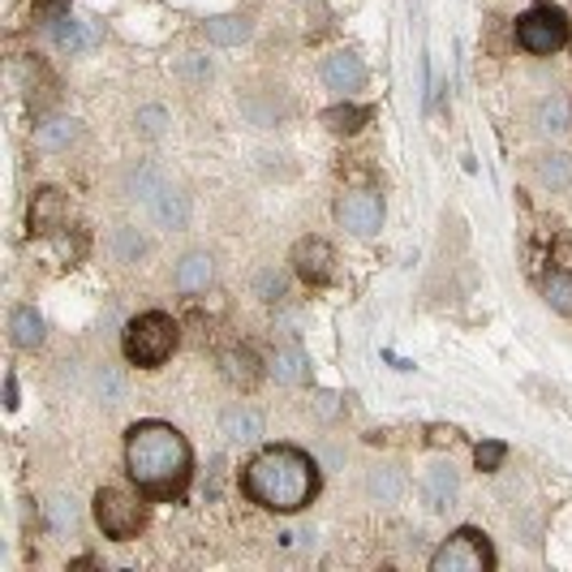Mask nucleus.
Listing matches in <instances>:
<instances>
[{
  "label": "nucleus",
  "mask_w": 572,
  "mask_h": 572,
  "mask_svg": "<svg viewBox=\"0 0 572 572\" xmlns=\"http://www.w3.org/2000/svg\"><path fill=\"white\" fill-rule=\"evenodd\" d=\"M366 487H370V496H374L379 503H396L401 500V487H405V482H401V474H396V469H374Z\"/></svg>",
  "instance_id": "25"
},
{
  "label": "nucleus",
  "mask_w": 572,
  "mask_h": 572,
  "mask_svg": "<svg viewBox=\"0 0 572 572\" xmlns=\"http://www.w3.org/2000/svg\"><path fill=\"white\" fill-rule=\"evenodd\" d=\"M366 121H370V108H358V104H336L323 112V126L332 134H358Z\"/></svg>",
  "instance_id": "22"
},
{
  "label": "nucleus",
  "mask_w": 572,
  "mask_h": 572,
  "mask_svg": "<svg viewBox=\"0 0 572 572\" xmlns=\"http://www.w3.org/2000/svg\"><path fill=\"white\" fill-rule=\"evenodd\" d=\"M272 374H276L281 383H306V379H310V358H306L297 345L276 349V354H272Z\"/></svg>",
  "instance_id": "21"
},
{
  "label": "nucleus",
  "mask_w": 572,
  "mask_h": 572,
  "mask_svg": "<svg viewBox=\"0 0 572 572\" xmlns=\"http://www.w3.org/2000/svg\"><path fill=\"white\" fill-rule=\"evenodd\" d=\"M496 569V551L487 543L482 529H456L434 556H430V572H491Z\"/></svg>",
  "instance_id": "6"
},
{
  "label": "nucleus",
  "mask_w": 572,
  "mask_h": 572,
  "mask_svg": "<svg viewBox=\"0 0 572 572\" xmlns=\"http://www.w3.org/2000/svg\"><path fill=\"white\" fill-rule=\"evenodd\" d=\"M164 186H168V177H164L155 164H139V168H130V177H126V194L139 199V203H151Z\"/></svg>",
  "instance_id": "20"
},
{
  "label": "nucleus",
  "mask_w": 572,
  "mask_h": 572,
  "mask_svg": "<svg viewBox=\"0 0 572 572\" xmlns=\"http://www.w3.org/2000/svg\"><path fill=\"white\" fill-rule=\"evenodd\" d=\"M219 374L233 383V388H254L259 383V358L250 349H224L219 354Z\"/></svg>",
  "instance_id": "16"
},
{
  "label": "nucleus",
  "mask_w": 572,
  "mask_h": 572,
  "mask_svg": "<svg viewBox=\"0 0 572 572\" xmlns=\"http://www.w3.org/2000/svg\"><path fill=\"white\" fill-rule=\"evenodd\" d=\"M516 44L529 57H556L569 44V17L556 4H534L529 13L516 17Z\"/></svg>",
  "instance_id": "5"
},
{
  "label": "nucleus",
  "mask_w": 572,
  "mask_h": 572,
  "mask_svg": "<svg viewBox=\"0 0 572 572\" xmlns=\"http://www.w3.org/2000/svg\"><path fill=\"white\" fill-rule=\"evenodd\" d=\"M181 70L190 73V78H207V73H212V61H203V57H186Z\"/></svg>",
  "instance_id": "33"
},
{
  "label": "nucleus",
  "mask_w": 572,
  "mask_h": 572,
  "mask_svg": "<svg viewBox=\"0 0 572 572\" xmlns=\"http://www.w3.org/2000/svg\"><path fill=\"white\" fill-rule=\"evenodd\" d=\"M112 250H117L126 263H134V259L146 250V241L139 237V228H130V224H126V228H117V233H112Z\"/></svg>",
  "instance_id": "27"
},
{
  "label": "nucleus",
  "mask_w": 572,
  "mask_h": 572,
  "mask_svg": "<svg viewBox=\"0 0 572 572\" xmlns=\"http://www.w3.org/2000/svg\"><path fill=\"white\" fill-rule=\"evenodd\" d=\"M219 430H224L228 443H259L263 439V414L250 409V405H233V409H224Z\"/></svg>",
  "instance_id": "12"
},
{
  "label": "nucleus",
  "mask_w": 572,
  "mask_h": 572,
  "mask_svg": "<svg viewBox=\"0 0 572 572\" xmlns=\"http://www.w3.org/2000/svg\"><path fill=\"white\" fill-rule=\"evenodd\" d=\"M9 336H13L17 349H39L44 345V319H39V310L35 306H17L9 314Z\"/></svg>",
  "instance_id": "15"
},
{
  "label": "nucleus",
  "mask_w": 572,
  "mask_h": 572,
  "mask_svg": "<svg viewBox=\"0 0 572 572\" xmlns=\"http://www.w3.org/2000/svg\"><path fill=\"white\" fill-rule=\"evenodd\" d=\"M177 345H181V327H177V319L164 314V310H146L139 319H130L126 332H121V354H126L130 366H139V370L164 366V361L177 354Z\"/></svg>",
  "instance_id": "3"
},
{
  "label": "nucleus",
  "mask_w": 572,
  "mask_h": 572,
  "mask_svg": "<svg viewBox=\"0 0 572 572\" xmlns=\"http://www.w3.org/2000/svg\"><path fill=\"white\" fill-rule=\"evenodd\" d=\"M35 13L44 17V26H52L57 17H65V13H70V0H35Z\"/></svg>",
  "instance_id": "32"
},
{
  "label": "nucleus",
  "mask_w": 572,
  "mask_h": 572,
  "mask_svg": "<svg viewBox=\"0 0 572 572\" xmlns=\"http://www.w3.org/2000/svg\"><path fill=\"white\" fill-rule=\"evenodd\" d=\"M323 82H327V91H336V95H354L366 86V65H361L358 52H332L327 61H323Z\"/></svg>",
  "instance_id": "10"
},
{
  "label": "nucleus",
  "mask_w": 572,
  "mask_h": 572,
  "mask_svg": "<svg viewBox=\"0 0 572 572\" xmlns=\"http://www.w3.org/2000/svg\"><path fill=\"white\" fill-rule=\"evenodd\" d=\"M246 496L272 512H301L319 496V465L297 448H267L241 474Z\"/></svg>",
  "instance_id": "2"
},
{
  "label": "nucleus",
  "mask_w": 572,
  "mask_h": 572,
  "mask_svg": "<svg viewBox=\"0 0 572 572\" xmlns=\"http://www.w3.org/2000/svg\"><path fill=\"white\" fill-rule=\"evenodd\" d=\"M259 297H263V301H281V297H285V276H281V272H263V276H259Z\"/></svg>",
  "instance_id": "31"
},
{
  "label": "nucleus",
  "mask_w": 572,
  "mask_h": 572,
  "mask_svg": "<svg viewBox=\"0 0 572 572\" xmlns=\"http://www.w3.org/2000/svg\"><path fill=\"white\" fill-rule=\"evenodd\" d=\"M250 17L246 13H224V17H207V39H212L215 48H237V44H246L250 39Z\"/></svg>",
  "instance_id": "17"
},
{
  "label": "nucleus",
  "mask_w": 572,
  "mask_h": 572,
  "mask_svg": "<svg viewBox=\"0 0 572 572\" xmlns=\"http://www.w3.org/2000/svg\"><path fill=\"white\" fill-rule=\"evenodd\" d=\"M215 281V263L207 250H190V254H181V263H177V272H172V285L177 293H186V297H199V293H207Z\"/></svg>",
  "instance_id": "11"
},
{
  "label": "nucleus",
  "mask_w": 572,
  "mask_h": 572,
  "mask_svg": "<svg viewBox=\"0 0 572 572\" xmlns=\"http://www.w3.org/2000/svg\"><path fill=\"white\" fill-rule=\"evenodd\" d=\"M146 207H151V215H155L164 228H186V224H190V199H186L177 186H164Z\"/></svg>",
  "instance_id": "14"
},
{
  "label": "nucleus",
  "mask_w": 572,
  "mask_h": 572,
  "mask_svg": "<svg viewBox=\"0 0 572 572\" xmlns=\"http://www.w3.org/2000/svg\"><path fill=\"white\" fill-rule=\"evenodd\" d=\"M70 224V194L65 190H39L35 203H31V233L48 237V233H61Z\"/></svg>",
  "instance_id": "9"
},
{
  "label": "nucleus",
  "mask_w": 572,
  "mask_h": 572,
  "mask_svg": "<svg viewBox=\"0 0 572 572\" xmlns=\"http://www.w3.org/2000/svg\"><path fill=\"white\" fill-rule=\"evenodd\" d=\"M78 134H82V126L73 117H57V121H44L35 130V143L44 146V151H70L78 143Z\"/></svg>",
  "instance_id": "19"
},
{
  "label": "nucleus",
  "mask_w": 572,
  "mask_h": 572,
  "mask_svg": "<svg viewBox=\"0 0 572 572\" xmlns=\"http://www.w3.org/2000/svg\"><path fill=\"white\" fill-rule=\"evenodd\" d=\"M126 469L146 500L177 503L190 491L194 452L186 434L168 422H139L126 434Z\"/></svg>",
  "instance_id": "1"
},
{
  "label": "nucleus",
  "mask_w": 572,
  "mask_h": 572,
  "mask_svg": "<svg viewBox=\"0 0 572 572\" xmlns=\"http://www.w3.org/2000/svg\"><path fill=\"white\" fill-rule=\"evenodd\" d=\"M534 172H538L543 186L564 190V186L572 181V159L569 155H560V151H556V155H538V159H534Z\"/></svg>",
  "instance_id": "23"
},
{
  "label": "nucleus",
  "mask_w": 572,
  "mask_h": 572,
  "mask_svg": "<svg viewBox=\"0 0 572 572\" xmlns=\"http://www.w3.org/2000/svg\"><path fill=\"white\" fill-rule=\"evenodd\" d=\"M48 512H52V529H57V534L73 529V521H78V508H73V500H65V496L48 503Z\"/></svg>",
  "instance_id": "29"
},
{
  "label": "nucleus",
  "mask_w": 572,
  "mask_h": 572,
  "mask_svg": "<svg viewBox=\"0 0 572 572\" xmlns=\"http://www.w3.org/2000/svg\"><path fill=\"white\" fill-rule=\"evenodd\" d=\"M48 31H52V44H57L61 52H78V48H95V39H99V35H95V26L78 22V17H70V13H65V17H57V22L48 26Z\"/></svg>",
  "instance_id": "18"
},
{
  "label": "nucleus",
  "mask_w": 572,
  "mask_h": 572,
  "mask_svg": "<svg viewBox=\"0 0 572 572\" xmlns=\"http://www.w3.org/2000/svg\"><path fill=\"white\" fill-rule=\"evenodd\" d=\"M478 469H500V461L508 456V448H503L500 439H491V443H478Z\"/></svg>",
  "instance_id": "30"
},
{
  "label": "nucleus",
  "mask_w": 572,
  "mask_h": 572,
  "mask_svg": "<svg viewBox=\"0 0 572 572\" xmlns=\"http://www.w3.org/2000/svg\"><path fill=\"white\" fill-rule=\"evenodd\" d=\"M538 130H543V134H564V130H569V117H564V104H560V99H543V104H538Z\"/></svg>",
  "instance_id": "26"
},
{
  "label": "nucleus",
  "mask_w": 572,
  "mask_h": 572,
  "mask_svg": "<svg viewBox=\"0 0 572 572\" xmlns=\"http://www.w3.org/2000/svg\"><path fill=\"white\" fill-rule=\"evenodd\" d=\"M543 297L556 314H572V272H551L543 285Z\"/></svg>",
  "instance_id": "24"
},
{
  "label": "nucleus",
  "mask_w": 572,
  "mask_h": 572,
  "mask_svg": "<svg viewBox=\"0 0 572 572\" xmlns=\"http://www.w3.org/2000/svg\"><path fill=\"white\" fill-rule=\"evenodd\" d=\"M4 396H9V401H4V405H9V409H13V405H17V383H13V379H9V388H4Z\"/></svg>",
  "instance_id": "34"
},
{
  "label": "nucleus",
  "mask_w": 572,
  "mask_h": 572,
  "mask_svg": "<svg viewBox=\"0 0 572 572\" xmlns=\"http://www.w3.org/2000/svg\"><path fill=\"white\" fill-rule=\"evenodd\" d=\"M336 224L349 228L354 237H374L383 228V199L374 190H354L336 199Z\"/></svg>",
  "instance_id": "7"
},
{
  "label": "nucleus",
  "mask_w": 572,
  "mask_h": 572,
  "mask_svg": "<svg viewBox=\"0 0 572 572\" xmlns=\"http://www.w3.org/2000/svg\"><path fill=\"white\" fill-rule=\"evenodd\" d=\"M151 521V508H146V496L139 491H121V487H104L95 496V525L104 529V538L112 543H130L139 538Z\"/></svg>",
  "instance_id": "4"
},
{
  "label": "nucleus",
  "mask_w": 572,
  "mask_h": 572,
  "mask_svg": "<svg viewBox=\"0 0 572 572\" xmlns=\"http://www.w3.org/2000/svg\"><path fill=\"white\" fill-rule=\"evenodd\" d=\"M456 491H461V478H456L452 465H434L422 478V500H427L430 512H448L456 503Z\"/></svg>",
  "instance_id": "13"
},
{
  "label": "nucleus",
  "mask_w": 572,
  "mask_h": 572,
  "mask_svg": "<svg viewBox=\"0 0 572 572\" xmlns=\"http://www.w3.org/2000/svg\"><path fill=\"white\" fill-rule=\"evenodd\" d=\"M293 272L306 281V285H327L336 276V250L323 241V237H301L293 246Z\"/></svg>",
  "instance_id": "8"
},
{
  "label": "nucleus",
  "mask_w": 572,
  "mask_h": 572,
  "mask_svg": "<svg viewBox=\"0 0 572 572\" xmlns=\"http://www.w3.org/2000/svg\"><path fill=\"white\" fill-rule=\"evenodd\" d=\"M134 126H139V134H143V139H159V134H164V126H168V112H164L159 104H151V108H143V112L134 117Z\"/></svg>",
  "instance_id": "28"
}]
</instances>
